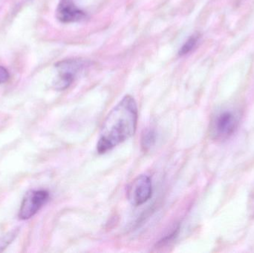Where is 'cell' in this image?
Instances as JSON below:
<instances>
[{
    "label": "cell",
    "mask_w": 254,
    "mask_h": 253,
    "mask_svg": "<svg viewBox=\"0 0 254 253\" xmlns=\"http://www.w3.org/2000/svg\"><path fill=\"white\" fill-rule=\"evenodd\" d=\"M86 61L82 59H67L58 62L56 65L58 77L55 82L57 90H64L73 83L76 76L86 67Z\"/></svg>",
    "instance_id": "2"
},
{
    "label": "cell",
    "mask_w": 254,
    "mask_h": 253,
    "mask_svg": "<svg viewBox=\"0 0 254 253\" xmlns=\"http://www.w3.org/2000/svg\"><path fill=\"white\" fill-rule=\"evenodd\" d=\"M138 111L132 97L126 95L110 111L103 123L97 150L104 154L135 133Z\"/></svg>",
    "instance_id": "1"
},
{
    "label": "cell",
    "mask_w": 254,
    "mask_h": 253,
    "mask_svg": "<svg viewBox=\"0 0 254 253\" xmlns=\"http://www.w3.org/2000/svg\"><path fill=\"white\" fill-rule=\"evenodd\" d=\"M49 199V193L46 190H30L21 203L19 219L28 220L32 218L46 204Z\"/></svg>",
    "instance_id": "3"
},
{
    "label": "cell",
    "mask_w": 254,
    "mask_h": 253,
    "mask_svg": "<svg viewBox=\"0 0 254 253\" xmlns=\"http://www.w3.org/2000/svg\"><path fill=\"white\" fill-rule=\"evenodd\" d=\"M10 78L8 71L4 67L0 65V84L6 83Z\"/></svg>",
    "instance_id": "9"
},
{
    "label": "cell",
    "mask_w": 254,
    "mask_h": 253,
    "mask_svg": "<svg viewBox=\"0 0 254 253\" xmlns=\"http://www.w3.org/2000/svg\"><path fill=\"white\" fill-rule=\"evenodd\" d=\"M155 140H156V135L155 131L152 129L144 131L141 138L142 148L144 150V151L149 150L155 144Z\"/></svg>",
    "instance_id": "7"
},
{
    "label": "cell",
    "mask_w": 254,
    "mask_h": 253,
    "mask_svg": "<svg viewBox=\"0 0 254 253\" xmlns=\"http://www.w3.org/2000/svg\"><path fill=\"white\" fill-rule=\"evenodd\" d=\"M237 126V119L229 111L222 113L215 121V129L219 135H230L234 132Z\"/></svg>",
    "instance_id": "6"
},
{
    "label": "cell",
    "mask_w": 254,
    "mask_h": 253,
    "mask_svg": "<svg viewBox=\"0 0 254 253\" xmlns=\"http://www.w3.org/2000/svg\"><path fill=\"white\" fill-rule=\"evenodd\" d=\"M56 16L63 23L80 22L86 16L72 0H61L57 7Z\"/></svg>",
    "instance_id": "5"
},
{
    "label": "cell",
    "mask_w": 254,
    "mask_h": 253,
    "mask_svg": "<svg viewBox=\"0 0 254 253\" xmlns=\"http://www.w3.org/2000/svg\"><path fill=\"white\" fill-rule=\"evenodd\" d=\"M152 193V181L146 175L137 176L128 186L127 198L134 206H140L149 200Z\"/></svg>",
    "instance_id": "4"
},
{
    "label": "cell",
    "mask_w": 254,
    "mask_h": 253,
    "mask_svg": "<svg viewBox=\"0 0 254 253\" xmlns=\"http://www.w3.org/2000/svg\"><path fill=\"white\" fill-rule=\"evenodd\" d=\"M198 39H199V37H198V34H194V35L191 36L181 48L180 51H179V55L183 56V55L188 54V53L192 51L196 46Z\"/></svg>",
    "instance_id": "8"
}]
</instances>
